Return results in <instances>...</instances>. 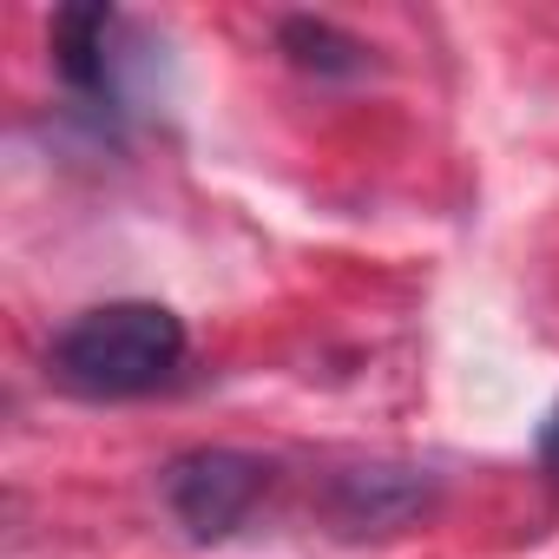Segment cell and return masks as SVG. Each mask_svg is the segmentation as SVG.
Here are the masks:
<instances>
[{"label": "cell", "mask_w": 559, "mask_h": 559, "mask_svg": "<svg viewBox=\"0 0 559 559\" xmlns=\"http://www.w3.org/2000/svg\"><path fill=\"white\" fill-rule=\"evenodd\" d=\"M546 461L559 467V415H552V428H546Z\"/></svg>", "instance_id": "cell-6"}, {"label": "cell", "mask_w": 559, "mask_h": 559, "mask_svg": "<svg viewBox=\"0 0 559 559\" xmlns=\"http://www.w3.org/2000/svg\"><path fill=\"white\" fill-rule=\"evenodd\" d=\"M112 34H119V14L112 8H67L53 21V60H60V73H67L73 93H86V99H112L119 93Z\"/></svg>", "instance_id": "cell-3"}, {"label": "cell", "mask_w": 559, "mask_h": 559, "mask_svg": "<svg viewBox=\"0 0 559 559\" xmlns=\"http://www.w3.org/2000/svg\"><path fill=\"white\" fill-rule=\"evenodd\" d=\"M421 507H428V480L408 467H362V474H343L336 487V513L349 533H395Z\"/></svg>", "instance_id": "cell-4"}, {"label": "cell", "mask_w": 559, "mask_h": 559, "mask_svg": "<svg viewBox=\"0 0 559 559\" xmlns=\"http://www.w3.org/2000/svg\"><path fill=\"white\" fill-rule=\"evenodd\" d=\"M263 487H270V467L243 448H191L158 474V493L191 539H224L257 507Z\"/></svg>", "instance_id": "cell-2"}, {"label": "cell", "mask_w": 559, "mask_h": 559, "mask_svg": "<svg viewBox=\"0 0 559 559\" xmlns=\"http://www.w3.org/2000/svg\"><path fill=\"white\" fill-rule=\"evenodd\" d=\"M284 53H290L304 73H323V80L369 67V47L349 40V34H336L330 21H284Z\"/></svg>", "instance_id": "cell-5"}, {"label": "cell", "mask_w": 559, "mask_h": 559, "mask_svg": "<svg viewBox=\"0 0 559 559\" xmlns=\"http://www.w3.org/2000/svg\"><path fill=\"white\" fill-rule=\"evenodd\" d=\"M53 376L93 402H132L185 369V323L165 304H99L53 336Z\"/></svg>", "instance_id": "cell-1"}]
</instances>
